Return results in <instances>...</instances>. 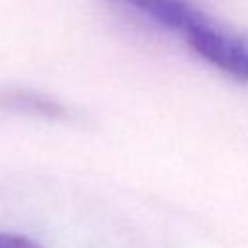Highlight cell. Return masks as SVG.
Instances as JSON below:
<instances>
[{
	"label": "cell",
	"mask_w": 248,
	"mask_h": 248,
	"mask_svg": "<svg viewBox=\"0 0 248 248\" xmlns=\"http://www.w3.org/2000/svg\"><path fill=\"white\" fill-rule=\"evenodd\" d=\"M178 35L190 48L219 72L248 83V37L211 19L196 6L184 17Z\"/></svg>",
	"instance_id": "obj_1"
},
{
	"label": "cell",
	"mask_w": 248,
	"mask_h": 248,
	"mask_svg": "<svg viewBox=\"0 0 248 248\" xmlns=\"http://www.w3.org/2000/svg\"><path fill=\"white\" fill-rule=\"evenodd\" d=\"M0 248H43L29 236L17 232H0Z\"/></svg>",
	"instance_id": "obj_2"
}]
</instances>
